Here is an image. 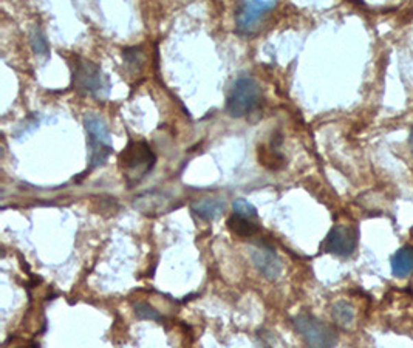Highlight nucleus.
<instances>
[{"mask_svg": "<svg viewBox=\"0 0 413 348\" xmlns=\"http://www.w3.org/2000/svg\"><path fill=\"white\" fill-rule=\"evenodd\" d=\"M118 163L127 186L133 188L154 169L156 157L145 141L130 140L124 151L119 153Z\"/></svg>", "mask_w": 413, "mask_h": 348, "instance_id": "obj_1", "label": "nucleus"}, {"mask_svg": "<svg viewBox=\"0 0 413 348\" xmlns=\"http://www.w3.org/2000/svg\"><path fill=\"white\" fill-rule=\"evenodd\" d=\"M73 86L78 93L92 96L96 99L106 98L110 90V82L104 71L99 65L87 59H76V62L73 64Z\"/></svg>", "mask_w": 413, "mask_h": 348, "instance_id": "obj_2", "label": "nucleus"}, {"mask_svg": "<svg viewBox=\"0 0 413 348\" xmlns=\"http://www.w3.org/2000/svg\"><path fill=\"white\" fill-rule=\"evenodd\" d=\"M262 98V90L257 81L250 76H241L234 82V87L226 99V112L233 118H243L257 109Z\"/></svg>", "mask_w": 413, "mask_h": 348, "instance_id": "obj_3", "label": "nucleus"}, {"mask_svg": "<svg viewBox=\"0 0 413 348\" xmlns=\"http://www.w3.org/2000/svg\"><path fill=\"white\" fill-rule=\"evenodd\" d=\"M84 127H86L88 136V149H90V169L101 167L110 157L113 151L112 138L108 134L107 124L101 116L95 113H87L84 116Z\"/></svg>", "mask_w": 413, "mask_h": 348, "instance_id": "obj_4", "label": "nucleus"}, {"mask_svg": "<svg viewBox=\"0 0 413 348\" xmlns=\"http://www.w3.org/2000/svg\"><path fill=\"white\" fill-rule=\"evenodd\" d=\"M293 323L307 348H335L338 344L336 330L316 316L299 314L294 317Z\"/></svg>", "mask_w": 413, "mask_h": 348, "instance_id": "obj_5", "label": "nucleus"}, {"mask_svg": "<svg viewBox=\"0 0 413 348\" xmlns=\"http://www.w3.org/2000/svg\"><path fill=\"white\" fill-rule=\"evenodd\" d=\"M357 246V231L351 226L336 225L333 226L328 236L322 243V249L325 253L335 254L339 257H350L356 251Z\"/></svg>", "mask_w": 413, "mask_h": 348, "instance_id": "obj_6", "label": "nucleus"}, {"mask_svg": "<svg viewBox=\"0 0 413 348\" xmlns=\"http://www.w3.org/2000/svg\"><path fill=\"white\" fill-rule=\"evenodd\" d=\"M277 7L276 2H243L237 10V32L241 34H251L256 29L257 23L268 11Z\"/></svg>", "mask_w": 413, "mask_h": 348, "instance_id": "obj_7", "label": "nucleus"}, {"mask_svg": "<svg viewBox=\"0 0 413 348\" xmlns=\"http://www.w3.org/2000/svg\"><path fill=\"white\" fill-rule=\"evenodd\" d=\"M251 259L257 271L268 280H277L282 274V262L274 248L270 245H259L251 249Z\"/></svg>", "mask_w": 413, "mask_h": 348, "instance_id": "obj_8", "label": "nucleus"}, {"mask_svg": "<svg viewBox=\"0 0 413 348\" xmlns=\"http://www.w3.org/2000/svg\"><path fill=\"white\" fill-rule=\"evenodd\" d=\"M392 273L394 277L405 279L413 273V246H403L392 257Z\"/></svg>", "mask_w": 413, "mask_h": 348, "instance_id": "obj_9", "label": "nucleus"}, {"mask_svg": "<svg viewBox=\"0 0 413 348\" xmlns=\"http://www.w3.org/2000/svg\"><path fill=\"white\" fill-rule=\"evenodd\" d=\"M224 211H226V203L218 198H204L192 205V212L206 221L218 219Z\"/></svg>", "mask_w": 413, "mask_h": 348, "instance_id": "obj_10", "label": "nucleus"}, {"mask_svg": "<svg viewBox=\"0 0 413 348\" xmlns=\"http://www.w3.org/2000/svg\"><path fill=\"white\" fill-rule=\"evenodd\" d=\"M226 225L229 227V231L234 234V236L240 237V238H248L252 237L254 234L259 231V227L256 223H252L251 219L243 217V215L239 214H233L228 219Z\"/></svg>", "mask_w": 413, "mask_h": 348, "instance_id": "obj_11", "label": "nucleus"}, {"mask_svg": "<svg viewBox=\"0 0 413 348\" xmlns=\"http://www.w3.org/2000/svg\"><path fill=\"white\" fill-rule=\"evenodd\" d=\"M331 314H333V321H335V323L339 328L349 330V328H351V325H353L355 308L351 307L349 302L341 301V302L333 305Z\"/></svg>", "mask_w": 413, "mask_h": 348, "instance_id": "obj_12", "label": "nucleus"}, {"mask_svg": "<svg viewBox=\"0 0 413 348\" xmlns=\"http://www.w3.org/2000/svg\"><path fill=\"white\" fill-rule=\"evenodd\" d=\"M259 161L263 166L270 167V169H281L285 163V160L281 153H277L274 149L266 151L265 147H259Z\"/></svg>", "mask_w": 413, "mask_h": 348, "instance_id": "obj_13", "label": "nucleus"}, {"mask_svg": "<svg viewBox=\"0 0 413 348\" xmlns=\"http://www.w3.org/2000/svg\"><path fill=\"white\" fill-rule=\"evenodd\" d=\"M133 310H135V314H137L138 319L155 321V322L163 321V316L158 313V311L154 307H152V305L145 303V302H138L135 307H133Z\"/></svg>", "mask_w": 413, "mask_h": 348, "instance_id": "obj_14", "label": "nucleus"}, {"mask_svg": "<svg viewBox=\"0 0 413 348\" xmlns=\"http://www.w3.org/2000/svg\"><path fill=\"white\" fill-rule=\"evenodd\" d=\"M234 208V214L243 215L246 219H256L257 217V209L254 208L250 201L245 200V198H237V200L233 203Z\"/></svg>", "mask_w": 413, "mask_h": 348, "instance_id": "obj_15", "label": "nucleus"}, {"mask_svg": "<svg viewBox=\"0 0 413 348\" xmlns=\"http://www.w3.org/2000/svg\"><path fill=\"white\" fill-rule=\"evenodd\" d=\"M30 38H32V47L36 55H48V50H50V48H48V42L45 39V36L42 34L39 28H34Z\"/></svg>", "mask_w": 413, "mask_h": 348, "instance_id": "obj_16", "label": "nucleus"}, {"mask_svg": "<svg viewBox=\"0 0 413 348\" xmlns=\"http://www.w3.org/2000/svg\"><path fill=\"white\" fill-rule=\"evenodd\" d=\"M409 142H410V149H412V153H413V129H412V134H410V140H409Z\"/></svg>", "mask_w": 413, "mask_h": 348, "instance_id": "obj_17", "label": "nucleus"}]
</instances>
